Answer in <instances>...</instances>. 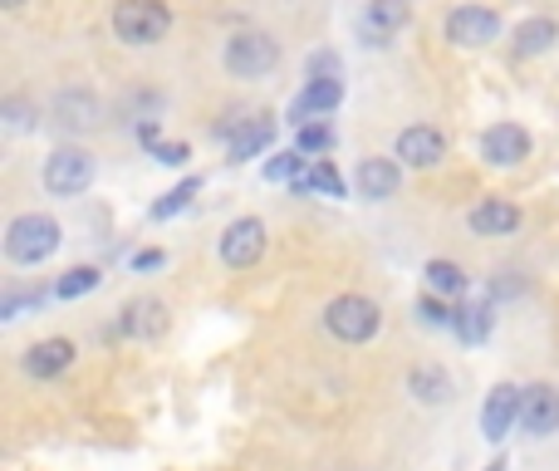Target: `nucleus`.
<instances>
[{"label": "nucleus", "instance_id": "obj_1", "mask_svg": "<svg viewBox=\"0 0 559 471\" xmlns=\"http://www.w3.org/2000/svg\"><path fill=\"white\" fill-rule=\"evenodd\" d=\"M167 30H173V5L167 0H118L114 5V35L128 49L163 45Z\"/></svg>", "mask_w": 559, "mask_h": 471}, {"label": "nucleus", "instance_id": "obj_2", "mask_svg": "<svg viewBox=\"0 0 559 471\" xmlns=\"http://www.w3.org/2000/svg\"><path fill=\"white\" fill-rule=\"evenodd\" d=\"M59 240H64V226H59L55 216L25 212L5 226V256L15 260V266H45L59 250Z\"/></svg>", "mask_w": 559, "mask_h": 471}, {"label": "nucleus", "instance_id": "obj_3", "mask_svg": "<svg viewBox=\"0 0 559 471\" xmlns=\"http://www.w3.org/2000/svg\"><path fill=\"white\" fill-rule=\"evenodd\" d=\"M222 64H226V74L231 79L255 84V79H265L280 64V45L265 35V30H236V35L226 39V49H222Z\"/></svg>", "mask_w": 559, "mask_h": 471}, {"label": "nucleus", "instance_id": "obj_4", "mask_svg": "<svg viewBox=\"0 0 559 471\" xmlns=\"http://www.w3.org/2000/svg\"><path fill=\"white\" fill-rule=\"evenodd\" d=\"M94 173H98L94 153H88V148H79V143H64V148H55V153L45 157L39 182H45L49 197H84L88 187H94Z\"/></svg>", "mask_w": 559, "mask_h": 471}, {"label": "nucleus", "instance_id": "obj_5", "mask_svg": "<svg viewBox=\"0 0 559 471\" xmlns=\"http://www.w3.org/2000/svg\"><path fill=\"white\" fill-rule=\"evenodd\" d=\"M324 329L338 344H368V339L383 329V309L368 295H338L324 305Z\"/></svg>", "mask_w": 559, "mask_h": 471}, {"label": "nucleus", "instance_id": "obj_6", "mask_svg": "<svg viewBox=\"0 0 559 471\" xmlns=\"http://www.w3.org/2000/svg\"><path fill=\"white\" fill-rule=\"evenodd\" d=\"M407 20H413V0H364L354 30L368 49H383L393 45V35H403Z\"/></svg>", "mask_w": 559, "mask_h": 471}, {"label": "nucleus", "instance_id": "obj_7", "mask_svg": "<svg viewBox=\"0 0 559 471\" xmlns=\"http://www.w3.org/2000/svg\"><path fill=\"white\" fill-rule=\"evenodd\" d=\"M447 39L456 49H486L491 39H501V15L486 5H456L447 15Z\"/></svg>", "mask_w": 559, "mask_h": 471}, {"label": "nucleus", "instance_id": "obj_8", "mask_svg": "<svg viewBox=\"0 0 559 471\" xmlns=\"http://www.w3.org/2000/svg\"><path fill=\"white\" fill-rule=\"evenodd\" d=\"M525 417V388L515 384H496L491 393H486V408H481V433L486 443H506L511 437V427Z\"/></svg>", "mask_w": 559, "mask_h": 471}, {"label": "nucleus", "instance_id": "obj_9", "mask_svg": "<svg viewBox=\"0 0 559 471\" xmlns=\"http://www.w3.org/2000/svg\"><path fill=\"white\" fill-rule=\"evenodd\" d=\"M261 256H265V222L261 216H236L222 232V266L251 270Z\"/></svg>", "mask_w": 559, "mask_h": 471}, {"label": "nucleus", "instance_id": "obj_10", "mask_svg": "<svg viewBox=\"0 0 559 471\" xmlns=\"http://www.w3.org/2000/svg\"><path fill=\"white\" fill-rule=\"evenodd\" d=\"M338 104H344V79H305L299 98L289 104V123L305 128V123H314V118L334 114Z\"/></svg>", "mask_w": 559, "mask_h": 471}, {"label": "nucleus", "instance_id": "obj_11", "mask_svg": "<svg viewBox=\"0 0 559 471\" xmlns=\"http://www.w3.org/2000/svg\"><path fill=\"white\" fill-rule=\"evenodd\" d=\"M481 157L491 167H515L531 157V133L521 123H491L481 133Z\"/></svg>", "mask_w": 559, "mask_h": 471}, {"label": "nucleus", "instance_id": "obj_12", "mask_svg": "<svg viewBox=\"0 0 559 471\" xmlns=\"http://www.w3.org/2000/svg\"><path fill=\"white\" fill-rule=\"evenodd\" d=\"M447 157V138L432 123H413L397 133V163L403 167H437Z\"/></svg>", "mask_w": 559, "mask_h": 471}, {"label": "nucleus", "instance_id": "obj_13", "mask_svg": "<svg viewBox=\"0 0 559 471\" xmlns=\"http://www.w3.org/2000/svg\"><path fill=\"white\" fill-rule=\"evenodd\" d=\"M163 329H167V305H163V299H153V295H138V299H128V305H123L114 334H123V339H157Z\"/></svg>", "mask_w": 559, "mask_h": 471}, {"label": "nucleus", "instance_id": "obj_14", "mask_svg": "<svg viewBox=\"0 0 559 471\" xmlns=\"http://www.w3.org/2000/svg\"><path fill=\"white\" fill-rule=\"evenodd\" d=\"M466 226H472L476 236H486V240L515 236L521 232V207L506 202V197H486V202H476L472 212H466Z\"/></svg>", "mask_w": 559, "mask_h": 471}, {"label": "nucleus", "instance_id": "obj_15", "mask_svg": "<svg viewBox=\"0 0 559 471\" xmlns=\"http://www.w3.org/2000/svg\"><path fill=\"white\" fill-rule=\"evenodd\" d=\"M397 182H403V167H397L393 157H364V163L354 167V187L364 202H388V197L397 192Z\"/></svg>", "mask_w": 559, "mask_h": 471}, {"label": "nucleus", "instance_id": "obj_16", "mask_svg": "<svg viewBox=\"0 0 559 471\" xmlns=\"http://www.w3.org/2000/svg\"><path fill=\"white\" fill-rule=\"evenodd\" d=\"M74 358H79L74 339H64V334L39 339V344L25 349V374H29V378H59L69 364H74Z\"/></svg>", "mask_w": 559, "mask_h": 471}, {"label": "nucleus", "instance_id": "obj_17", "mask_svg": "<svg viewBox=\"0 0 559 471\" xmlns=\"http://www.w3.org/2000/svg\"><path fill=\"white\" fill-rule=\"evenodd\" d=\"M521 427L531 437H555L559 433V388L555 384L525 388V417H521Z\"/></svg>", "mask_w": 559, "mask_h": 471}, {"label": "nucleus", "instance_id": "obj_18", "mask_svg": "<svg viewBox=\"0 0 559 471\" xmlns=\"http://www.w3.org/2000/svg\"><path fill=\"white\" fill-rule=\"evenodd\" d=\"M555 39H559V25L550 15H531V20H521V25L511 30V49L521 59H535V55H550L555 49Z\"/></svg>", "mask_w": 559, "mask_h": 471}, {"label": "nucleus", "instance_id": "obj_19", "mask_svg": "<svg viewBox=\"0 0 559 471\" xmlns=\"http://www.w3.org/2000/svg\"><path fill=\"white\" fill-rule=\"evenodd\" d=\"M407 393H413L417 403H452L456 384L442 364H417L413 374H407Z\"/></svg>", "mask_w": 559, "mask_h": 471}, {"label": "nucleus", "instance_id": "obj_20", "mask_svg": "<svg viewBox=\"0 0 559 471\" xmlns=\"http://www.w3.org/2000/svg\"><path fill=\"white\" fill-rule=\"evenodd\" d=\"M98 114H104V108H98L94 94H74V89H69V94L55 98V123L69 128V133H79V128H98Z\"/></svg>", "mask_w": 559, "mask_h": 471}, {"label": "nucleus", "instance_id": "obj_21", "mask_svg": "<svg viewBox=\"0 0 559 471\" xmlns=\"http://www.w3.org/2000/svg\"><path fill=\"white\" fill-rule=\"evenodd\" d=\"M271 143H275V118H251V123L231 138V163H246V157L265 153Z\"/></svg>", "mask_w": 559, "mask_h": 471}, {"label": "nucleus", "instance_id": "obj_22", "mask_svg": "<svg viewBox=\"0 0 559 471\" xmlns=\"http://www.w3.org/2000/svg\"><path fill=\"white\" fill-rule=\"evenodd\" d=\"M295 192H324V197H348V182L338 177V167L329 163V157H319V163H309V173L295 182Z\"/></svg>", "mask_w": 559, "mask_h": 471}, {"label": "nucleus", "instance_id": "obj_23", "mask_svg": "<svg viewBox=\"0 0 559 471\" xmlns=\"http://www.w3.org/2000/svg\"><path fill=\"white\" fill-rule=\"evenodd\" d=\"M423 280H427V295H462L466 290V270L456 260H427Z\"/></svg>", "mask_w": 559, "mask_h": 471}, {"label": "nucleus", "instance_id": "obj_24", "mask_svg": "<svg viewBox=\"0 0 559 471\" xmlns=\"http://www.w3.org/2000/svg\"><path fill=\"white\" fill-rule=\"evenodd\" d=\"M98 285H104V270L98 266H74V270H64V275L55 280V295L59 299H79V295H94Z\"/></svg>", "mask_w": 559, "mask_h": 471}, {"label": "nucleus", "instance_id": "obj_25", "mask_svg": "<svg viewBox=\"0 0 559 471\" xmlns=\"http://www.w3.org/2000/svg\"><path fill=\"white\" fill-rule=\"evenodd\" d=\"M491 305H466V309H456V339H462V344H481L486 334H491Z\"/></svg>", "mask_w": 559, "mask_h": 471}, {"label": "nucleus", "instance_id": "obj_26", "mask_svg": "<svg viewBox=\"0 0 559 471\" xmlns=\"http://www.w3.org/2000/svg\"><path fill=\"white\" fill-rule=\"evenodd\" d=\"M197 192H202V177H187V182H177L173 192H163V197H157V202L147 207V216H153V222H167V216H177V212H182V207L192 202Z\"/></svg>", "mask_w": 559, "mask_h": 471}, {"label": "nucleus", "instance_id": "obj_27", "mask_svg": "<svg viewBox=\"0 0 559 471\" xmlns=\"http://www.w3.org/2000/svg\"><path fill=\"white\" fill-rule=\"evenodd\" d=\"M329 148H334V128L324 123V118H314V123H305V128H295V153H305V157H324Z\"/></svg>", "mask_w": 559, "mask_h": 471}, {"label": "nucleus", "instance_id": "obj_28", "mask_svg": "<svg viewBox=\"0 0 559 471\" xmlns=\"http://www.w3.org/2000/svg\"><path fill=\"white\" fill-rule=\"evenodd\" d=\"M305 173H309V157L305 153H275L271 163H265V182H289V187H295Z\"/></svg>", "mask_w": 559, "mask_h": 471}, {"label": "nucleus", "instance_id": "obj_29", "mask_svg": "<svg viewBox=\"0 0 559 471\" xmlns=\"http://www.w3.org/2000/svg\"><path fill=\"white\" fill-rule=\"evenodd\" d=\"M417 319H423V325H432V329H456V309H447L442 295H423V299H417Z\"/></svg>", "mask_w": 559, "mask_h": 471}, {"label": "nucleus", "instance_id": "obj_30", "mask_svg": "<svg viewBox=\"0 0 559 471\" xmlns=\"http://www.w3.org/2000/svg\"><path fill=\"white\" fill-rule=\"evenodd\" d=\"M305 74L309 79H338V55H334V49H319V55H309Z\"/></svg>", "mask_w": 559, "mask_h": 471}, {"label": "nucleus", "instance_id": "obj_31", "mask_svg": "<svg viewBox=\"0 0 559 471\" xmlns=\"http://www.w3.org/2000/svg\"><path fill=\"white\" fill-rule=\"evenodd\" d=\"M45 305V295L39 290H29V295H5V305H0V319H20L25 309H39Z\"/></svg>", "mask_w": 559, "mask_h": 471}, {"label": "nucleus", "instance_id": "obj_32", "mask_svg": "<svg viewBox=\"0 0 559 471\" xmlns=\"http://www.w3.org/2000/svg\"><path fill=\"white\" fill-rule=\"evenodd\" d=\"M187 157H192L187 153V143H157L153 148V163H167V167H182Z\"/></svg>", "mask_w": 559, "mask_h": 471}, {"label": "nucleus", "instance_id": "obj_33", "mask_svg": "<svg viewBox=\"0 0 559 471\" xmlns=\"http://www.w3.org/2000/svg\"><path fill=\"white\" fill-rule=\"evenodd\" d=\"M5 123L10 128H25L29 118H25V104H20V98H5Z\"/></svg>", "mask_w": 559, "mask_h": 471}, {"label": "nucleus", "instance_id": "obj_34", "mask_svg": "<svg viewBox=\"0 0 559 471\" xmlns=\"http://www.w3.org/2000/svg\"><path fill=\"white\" fill-rule=\"evenodd\" d=\"M163 260H167L163 250H143V256L133 260V270H163Z\"/></svg>", "mask_w": 559, "mask_h": 471}, {"label": "nucleus", "instance_id": "obj_35", "mask_svg": "<svg viewBox=\"0 0 559 471\" xmlns=\"http://www.w3.org/2000/svg\"><path fill=\"white\" fill-rule=\"evenodd\" d=\"M0 5H5V10H20V5H25V0H0Z\"/></svg>", "mask_w": 559, "mask_h": 471}, {"label": "nucleus", "instance_id": "obj_36", "mask_svg": "<svg viewBox=\"0 0 559 471\" xmlns=\"http://www.w3.org/2000/svg\"><path fill=\"white\" fill-rule=\"evenodd\" d=\"M486 471H506V467H501V462H491V467H486Z\"/></svg>", "mask_w": 559, "mask_h": 471}]
</instances>
